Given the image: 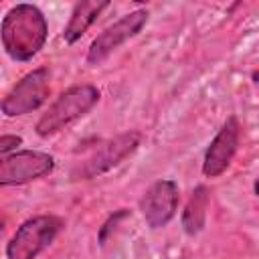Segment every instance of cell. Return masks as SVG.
<instances>
[{
    "mask_svg": "<svg viewBox=\"0 0 259 259\" xmlns=\"http://www.w3.org/2000/svg\"><path fill=\"white\" fill-rule=\"evenodd\" d=\"M47 40V20L32 4H16L2 20V47L14 61L32 59Z\"/></svg>",
    "mask_w": 259,
    "mask_h": 259,
    "instance_id": "obj_1",
    "label": "cell"
},
{
    "mask_svg": "<svg viewBox=\"0 0 259 259\" xmlns=\"http://www.w3.org/2000/svg\"><path fill=\"white\" fill-rule=\"evenodd\" d=\"M99 101V91L93 85H75L71 89H67L51 107L47 113H42V117L36 121V134L40 138H49L57 132H61L63 127H67L69 123H73L75 119H79L81 115H85L95 103Z\"/></svg>",
    "mask_w": 259,
    "mask_h": 259,
    "instance_id": "obj_2",
    "label": "cell"
},
{
    "mask_svg": "<svg viewBox=\"0 0 259 259\" xmlns=\"http://www.w3.org/2000/svg\"><path fill=\"white\" fill-rule=\"evenodd\" d=\"M63 221L53 214H40L34 219L24 221L16 233L12 235L10 243L6 245L8 259H36L61 233Z\"/></svg>",
    "mask_w": 259,
    "mask_h": 259,
    "instance_id": "obj_3",
    "label": "cell"
},
{
    "mask_svg": "<svg viewBox=\"0 0 259 259\" xmlns=\"http://www.w3.org/2000/svg\"><path fill=\"white\" fill-rule=\"evenodd\" d=\"M140 140H142V136L138 132H125L107 142H101L81 162H77L71 176L75 180H89V178H95V176L111 170L140 146Z\"/></svg>",
    "mask_w": 259,
    "mask_h": 259,
    "instance_id": "obj_4",
    "label": "cell"
},
{
    "mask_svg": "<svg viewBox=\"0 0 259 259\" xmlns=\"http://www.w3.org/2000/svg\"><path fill=\"white\" fill-rule=\"evenodd\" d=\"M49 81H51V73L45 67L24 75L4 97L2 113L8 117H14V115H24L38 109L49 97V91H51Z\"/></svg>",
    "mask_w": 259,
    "mask_h": 259,
    "instance_id": "obj_5",
    "label": "cell"
},
{
    "mask_svg": "<svg viewBox=\"0 0 259 259\" xmlns=\"http://www.w3.org/2000/svg\"><path fill=\"white\" fill-rule=\"evenodd\" d=\"M148 20V12L146 10H134L125 16H121L117 22H113L111 26H107L89 47L87 51V63L89 65H99L103 63L119 45H123L127 38L136 36L142 26Z\"/></svg>",
    "mask_w": 259,
    "mask_h": 259,
    "instance_id": "obj_6",
    "label": "cell"
},
{
    "mask_svg": "<svg viewBox=\"0 0 259 259\" xmlns=\"http://www.w3.org/2000/svg\"><path fill=\"white\" fill-rule=\"evenodd\" d=\"M55 166L53 156L45 152H34V150H24V152H14L10 156H2L0 162V184L10 186V184H24L30 180H36L45 174H49Z\"/></svg>",
    "mask_w": 259,
    "mask_h": 259,
    "instance_id": "obj_7",
    "label": "cell"
},
{
    "mask_svg": "<svg viewBox=\"0 0 259 259\" xmlns=\"http://www.w3.org/2000/svg\"><path fill=\"white\" fill-rule=\"evenodd\" d=\"M178 206V186L172 180L154 182L140 200L142 214L152 229L164 227L176 212Z\"/></svg>",
    "mask_w": 259,
    "mask_h": 259,
    "instance_id": "obj_8",
    "label": "cell"
},
{
    "mask_svg": "<svg viewBox=\"0 0 259 259\" xmlns=\"http://www.w3.org/2000/svg\"><path fill=\"white\" fill-rule=\"evenodd\" d=\"M239 134H241V127H239L237 117H229L204 154V162H202L204 176L217 178L229 168L237 152V146H239Z\"/></svg>",
    "mask_w": 259,
    "mask_h": 259,
    "instance_id": "obj_9",
    "label": "cell"
},
{
    "mask_svg": "<svg viewBox=\"0 0 259 259\" xmlns=\"http://www.w3.org/2000/svg\"><path fill=\"white\" fill-rule=\"evenodd\" d=\"M107 6H109V2H95V0H83V2H79L75 6L73 14H71L69 24L65 26V32H63L65 40L69 45H73L75 40H79L85 34V30L97 20V16L101 14V10H105Z\"/></svg>",
    "mask_w": 259,
    "mask_h": 259,
    "instance_id": "obj_10",
    "label": "cell"
},
{
    "mask_svg": "<svg viewBox=\"0 0 259 259\" xmlns=\"http://www.w3.org/2000/svg\"><path fill=\"white\" fill-rule=\"evenodd\" d=\"M206 208H208V192L204 186H198L192 192V196L184 208V214H182V225L188 235H196L204 227Z\"/></svg>",
    "mask_w": 259,
    "mask_h": 259,
    "instance_id": "obj_11",
    "label": "cell"
},
{
    "mask_svg": "<svg viewBox=\"0 0 259 259\" xmlns=\"http://www.w3.org/2000/svg\"><path fill=\"white\" fill-rule=\"evenodd\" d=\"M20 144H22V140L18 136H2L0 138V152H2V156H8V152L14 150Z\"/></svg>",
    "mask_w": 259,
    "mask_h": 259,
    "instance_id": "obj_12",
    "label": "cell"
},
{
    "mask_svg": "<svg viewBox=\"0 0 259 259\" xmlns=\"http://www.w3.org/2000/svg\"><path fill=\"white\" fill-rule=\"evenodd\" d=\"M253 79H255V81L259 83V71H255V73H253Z\"/></svg>",
    "mask_w": 259,
    "mask_h": 259,
    "instance_id": "obj_13",
    "label": "cell"
},
{
    "mask_svg": "<svg viewBox=\"0 0 259 259\" xmlns=\"http://www.w3.org/2000/svg\"><path fill=\"white\" fill-rule=\"evenodd\" d=\"M255 192H257V194H259V180H257V182H255Z\"/></svg>",
    "mask_w": 259,
    "mask_h": 259,
    "instance_id": "obj_14",
    "label": "cell"
}]
</instances>
